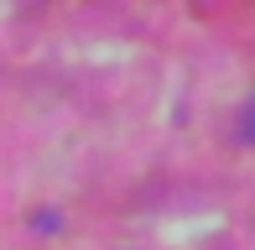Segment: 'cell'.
<instances>
[{"label": "cell", "instance_id": "1", "mask_svg": "<svg viewBox=\"0 0 255 250\" xmlns=\"http://www.w3.org/2000/svg\"><path fill=\"white\" fill-rule=\"evenodd\" d=\"M245 135H255V99H250V110H245Z\"/></svg>", "mask_w": 255, "mask_h": 250}]
</instances>
